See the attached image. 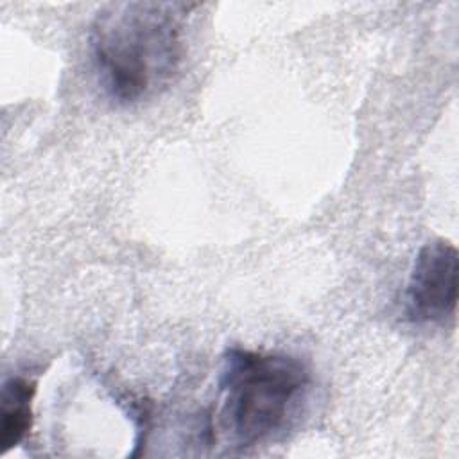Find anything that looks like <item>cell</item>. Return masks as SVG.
<instances>
[{
  "mask_svg": "<svg viewBox=\"0 0 459 459\" xmlns=\"http://www.w3.org/2000/svg\"><path fill=\"white\" fill-rule=\"evenodd\" d=\"M178 4L113 2L90 27V52L104 91L133 106L161 93L183 61V23Z\"/></svg>",
  "mask_w": 459,
  "mask_h": 459,
  "instance_id": "1",
  "label": "cell"
},
{
  "mask_svg": "<svg viewBox=\"0 0 459 459\" xmlns=\"http://www.w3.org/2000/svg\"><path fill=\"white\" fill-rule=\"evenodd\" d=\"M217 384L221 423L235 446L249 448L287 429L307 398L312 373L296 355L231 346Z\"/></svg>",
  "mask_w": 459,
  "mask_h": 459,
  "instance_id": "2",
  "label": "cell"
},
{
  "mask_svg": "<svg viewBox=\"0 0 459 459\" xmlns=\"http://www.w3.org/2000/svg\"><path fill=\"white\" fill-rule=\"evenodd\" d=\"M457 247L445 238H432L418 251L407 289L405 316L414 325H446L457 308Z\"/></svg>",
  "mask_w": 459,
  "mask_h": 459,
  "instance_id": "3",
  "label": "cell"
},
{
  "mask_svg": "<svg viewBox=\"0 0 459 459\" xmlns=\"http://www.w3.org/2000/svg\"><path fill=\"white\" fill-rule=\"evenodd\" d=\"M36 382L23 375H13L2 384L0 398V445L9 452L25 441L32 429V403Z\"/></svg>",
  "mask_w": 459,
  "mask_h": 459,
  "instance_id": "4",
  "label": "cell"
}]
</instances>
